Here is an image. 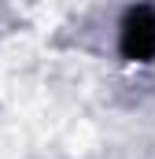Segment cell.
Returning <instances> with one entry per match:
<instances>
[{"label":"cell","instance_id":"cell-1","mask_svg":"<svg viewBox=\"0 0 155 159\" xmlns=\"http://www.w3.org/2000/svg\"><path fill=\"white\" fill-rule=\"evenodd\" d=\"M118 52L129 63H152L155 59V7L140 4L129 7L118 30Z\"/></svg>","mask_w":155,"mask_h":159}]
</instances>
